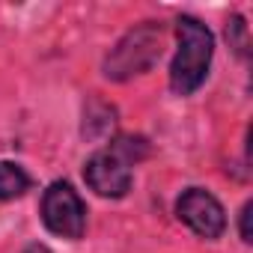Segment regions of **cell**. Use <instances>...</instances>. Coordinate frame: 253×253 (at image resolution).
<instances>
[{
    "label": "cell",
    "mask_w": 253,
    "mask_h": 253,
    "mask_svg": "<svg viewBox=\"0 0 253 253\" xmlns=\"http://www.w3.org/2000/svg\"><path fill=\"white\" fill-rule=\"evenodd\" d=\"M146 155H149V143L143 137L122 134L110 146L89 155V161L84 164V179H86L89 191H95L98 197L122 200L131 191V179H134L131 167L137 161H143Z\"/></svg>",
    "instance_id": "6da1fadb"
},
{
    "label": "cell",
    "mask_w": 253,
    "mask_h": 253,
    "mask_svg": "<svg viewBox=\"0 0 253 253\" xmlns=\"http://www.w3.org/2000/svg\"><path fill=\"white\" fill-rule=\"evenodd\" d=\"M176 39H179V51L170 66V86L176 95H191L203 86L209 75L214 57V36L203 21L182 15L176 21Z\"/></svg>",
    "instance_id": "7a4b0ae2"
},
{
    "label": "cell",
    "mask_w": 253,
    "mask_h": 253,
    "mask_svg": "<svg viewBox=\"0 0 253 253\" xmlns=\"http://www.w3.org/2000/svg\"><path fill=\"white\" fill-rule=\"evenodd\" d=\"M161 42H164V27L158 21H143L140 27L128 30L116 48L104 60V78L110 81H128L134 75L149 72L161 60Z\"/></svg>",
    "instance_id": "3957f363"
},
{
    "label": "cell",
    "mask_w": 253,
    "mask_h": 253,
    "mask_svg": "<svg viewBox=\"0 0 253 253\" xmlns=\"http://www.w3.org/2000/svg\"><path fill=\"white\" fill-rule=\"evenodd\" d=\"M42 223L60 238H81L86 229V206L69 182H54L42 197Z\"/></svg>",
    "instance_id": "277c9868"
},
{
    "label": "cell",
    "mask_w": 253,
    "mask_h": 253,
    "mask_svg": "<svg viewBox=\"0 0 253 253\" xmlns=\"http://www.w3.org/2000/svg\"><path fill=\"white\" fill-rule=\"evenodd\" d=\"M176 214L200 238H220L223 229H226L223 206L203 188H188L176 203Z\"/></svg>",
    "instance_id": "5b68a950"
},
{
    "label": "cell",
    "mask_w": 253,
    "mask_h": 253,
    "mask_svg": "<svg viewBox=\"0 0 253 253\" xmlns=\"http://www.w3.org/2000/svg\"><path fill=\"white\" fill-rule=\"evenodd\" d=\"M27 188H30V176L24 173V167L12 161H0V203L18 200L21 194H27Z\"/></svg>",
    "instance_id": "8992f818"
},
{
    "label": "cell",
    "mask_w": 253,
    "mask_h": 253,
    "mask_svg": "<svg viewBox=\"0 0 253 253\" xmlns=\"http://www.w3.org/2000/svg\"><path fill=\"white\" fill-rule=\"evenodd\" d=\"M226 42H229V48H232L241 60H247L250 39H247V24H244L241 15H232V18H229V24H226Z\"/></svg>",
    "instance_id": "52a82bcc"
},
{
    "label": "cell",
    "mask_w": 253,
    "mask_h": 253,
    "mask_svg": "<svg viewBox=\"0 0 253 253\" xmlns=\"http://www.w3.org/2000/svg\"><path fill=\"white\" fill-rule=\"evenodd\" d=\"M250 211H253V203H244L241 211H238V232H241V241H244V244L253 241V232H250Z\"/></svg>",
    "instance_id": "ba28073f"
},
{
    "label": "cell",
    "mask_w": 253,
    "mask_h": 253,
    "mask_svg": "<svg viewBox=\"0 0 253 253\" xmlns=\"http://www.w3.org/2000/svg\"><path fill=\"white\" fill-rule=\"evenodd\" d=\"M24 253H51V250H48L45 244H30V247H27Z\"/></svg>",
    "instance_id": "9c48e42d"
}]
</instances>
